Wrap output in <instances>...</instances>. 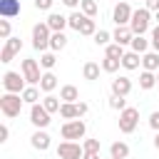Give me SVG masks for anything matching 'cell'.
Returning a JSON list of instances; mask_svg holds the SVG:
<instances>
[{
  "instance_id": "cell-1",
  "label": "cell",
  "mask_w": 159,
  "mask_h": 159,
  "mask_svg": "<svg viewBox=\"0 0 159 159\" xmlns=\"http://www.w3.org/2000/svg\"><path fill=\"white\" fill-rule=\"evenodd\" d=\"M22 94H12V92H5L2 97H0V109H2V114L5 117H17L20 114V109H22Z\"/></svg>"
},
{
  "instance_id": "cell-2",
  "label": "cell",
  "mask_w": 159,
  "mask_h": 159,
  "mask_svg": "<svg viewBox=\"0 0 159 159\" xmlns=\"http://www.w3.org/2000/svg\"><path fill=\"white\" fill-rule=\"evenodd\" d=\"M50 37H52V30L47 27V22H37L32 27V47L37 52H45L50 47Z\"/></svg>"
},
{
  "instance_id": "cell-3",
  "label": "cell",
  "mask_w": 159,
  "mask_h": 159,
  "mask_svg": "<svg viewBox=\"0 0 159 159\" xmlns=\"http://www.w3.org/2000/svg\"><path fill=\"white\" fill-rule=\"evenodd\" d=\"M84 132H87V124H84L82 119H70V122H65V124H62V129H60V134H62V139H65V142L82 139V137H84Z\"/></svg>"
},
{
  "instance_id": "cell-4",
  "label": "cell",
  "mask_w": 159,
  "mask_h": 159,
  "mask_svg": "<svg viewBox=\"0 0 159 159\" xmlns=\"http://www.w3.org/2000/svg\"><path fill=\"white\" fill-rule=\"evenodd\" d=\"M137 122H139V109L137 107H127V109L119 112V132L132 134L137 129Z\"/></svg>"
},
{
  "instance_id": "cell-5",
  "label": "cell",
  "mask_w": 159,
  "mask_h": 159,
  "mask_svg": "<svg viewBox=\"0 0 159 159\" xmlns=\"http://www.w3.org/2000/svg\"><path fill=\"white\" fill-rule=\"evenodd\" d=\"M25 77L20 75V72H5L2 75V87H5V92H12V94H22L25 92Z\"/></svg>"
},
{
  "instance_id": "cell-6",
  "label": "cell",
  "mask_w": 159,
  "mask_h": 159,
  "mask_svg": "<svg viewBox=\"0 0 159 159\" xmlns=\"http://www.w3.org/2000/svg\"><path fill=\"white\" fill-rule=\"evenodd\" d=\"M147 27H149V10H147V7L134 10L132 22H129V30H132L134 35H144V32H147Z\"/></svg>"
},
{
  "instance_id": "cell-7",
  "label": "cell",
  "mask_w": 159,
  "mask_h": 159,
  "mask_svg": "<svg viewBox=\"0 0 159 159\" xmlns=\"http://www.w3.org/2000/svg\"><path fill=\"white\" fill-rule=\"evenodd\" d=\"M132 15H134V10H132L127 2H117V5H114V12H112V20L117 22V27H129Z\"/></svg>"
},
{
  "instance_id": "cell-8",
  "label": "cell",
  "mask_w": 159,
  "mask_h": 159,
  "mask_svg": "<svg viewBox=\"0 0 159 159\" xmlns=\"http://www.w3.org/2000/svg\"><path fill=\"white\" fill-rule=\"evenodd\" d=\"M57 157L60 159H82L84 157V147H80L77 142H62L57 147Z\"/></svg>"
},
{
  "instance_id": "cell-9",
  "label": "cell",
  "mask_w": 159,
  "mask_h": 159,
  "mask_svg": "<svg viewBox=\"0 0 159 159\" xmlns=\"http://www.w3.org/2000/svg\"><path fill=\"white\" fill-rule=\"evenodd\" d=\"M22 77L35 87V84H40V80H42V75H40V65H37V60H22Z\"/></svg>"
},
{
  "instance_id": "cell-10",
  "label": "cell",
  "mask_w": 159,
  "mask_h": 159,
  "mask_svg": "<svg viewBox=\"0 0 159 159\" xmlns=\"http://www.w3.org/2000/svg\"><path fill=\"white\" fill-rule=\"evenodd\" d=\"M30 122H32L37 129H45L52 119H50V112H47L42 104H32V107H30Z\"/></svg>"
},
{
  "instance_id": "cell-11",
  "label": "cell",
  "mask_w": 159,
  "mask_h": 159,
  "mask_svg": "<svg viewBox=\"0 0 159 159\" xmlns=\"http://www.w3.org/2000/svg\"><path fill=\"white\" fill-rule=\"evenodd\" d=\"M20 50H22V40H20V37H10V40H5V47H2V52H0V62L7 65Z\"/></svg>"
},
{
  "instance_id": "cell-12",
  "label": "cell",
  "mask_w": 159,
  "mask_h": 159,
  "mask_svg": "<svg viewBox=\"0 0 159 159\" xmlns=\"http://www.w3.org/2000/svg\"><path fill=\"white\" fill-rule=\"evenodd\" d=\"M129 92H132V80H129V77H117V80H112V94L127 97Z\"/></svg>"
},
{
  "instance_id": "cell-13",
  "label": "cell",
  "mask_w": 159,
  "mask_h": 159,
  "mask_svg": "<svg viewBox=\"0 0 159 159\" xmlns=\"http://www.w3.org/2000/svg\"><path fill=\"white\" fill-rule=\"evenodd\" d=\"M45 22H47V27H50L52 32H62L65 27H70V25H67V17H65V15H60V12H50Z\"/></svg>"
},
{
  "instance_id": "cell-14",
  "label": "cell",
  "mask_w": 159,
  "mask_h": 159,
  "mask_svg": "<svg viewBox=\"0 0 159 159\" xmlns=\"http://www.w3.org/2000/svg\"><path fill=\"white\" fill-rule=\"evenodd\" d=\"M0 15L5 20L20 15V0H0Z\"/></svg>"
},
{
  "instance_id": "cell-15",
  "label": "cell",
  "mask_w": 159,
  "mask_h": 159,
  "mask_svg": "<svg viewBox=\"0 0 159 159\" xmlns=\"http://www.w3.org/2000/svg\"><path fill=\"white\" fill-rule=\"evenodd\" d=\"M112 40L117 42V45H132V40H134V32L129 30V27H117L114 30V35H112Z\"/></svg>"
},
{
  "instance_id": "cell-16",
  "label": "cell",
  "mask_w": 159,
  "mask_h": 159,
  "mask_svg": "<svg viewBox=\"0 0 159 159\" xmlns=\"http://www.w3.org/2000/svg\"><path fill=\"white\" fill-rule=\"evenodd\" d=\"M30 144L35 147V149H40V152H45V149H50V134L47 132H35L32 137H30Z\"/></svg>"
},
{
  "instance_id": "cell-17",
  "label": "cell",
  "mask_w": 159,
  "mask_h": 159,
  "mask_svg": "<svg viewBox=\"0 0 159 159\" xmlns=\"http://www.w3.org/2000/svg\"><path fill=\"white\" fill-rule=\"evenodd\" d=\"M142 67L147 72H159V52H144L142 55Z\"/></svg>"
},
{
  "instance_id": "cell-18",
  "label": "cell",
  "mask_w": 159,
  "mask_h": 159,
  "mask_svg": "<svg viewBox=\"0 0 159 159\" xmlns=\"http://www.w3.org/2000/svg\"><path fill=\"white\" fill-rule=\"evenodd\" d=\"M60 99H62V102H70V104L80 102V92H77V87H75V84H65V87L60 89Z\"/></svg>"
},
{
  "instance_id": "cell-19",
  "label": "cell",
  "mask_w": 159,
  "mask_h": 159,
  "mask_svg": "<svg viewBox=\"0 0 159 159\" xmlns=\"http://www.w3.org/2000/svg\"><path fill=\"white\" fill-rule=\"evenodd\" d=\"M142 65V57H139V52H124V57H122V67L124 70H137Z\"/></svg>"
},
{
  "instance_id": "cell-20",
  "label": "cell",
  "mask_w": 159,
  "mask_h": 159,
  "mask_svg": "<svg viewBox=\"0 0 159 159\" xmlns=\"http://www.w3.org/2000/svg\"><path fill=\"white\" fill-rule=\"evenodd\" d=\"M40 104H42V107H45V109L52 114V112H60V107H62V99H60V97H52V94H45Z\"/></svg>"
},
{
  "instance_id": "cell-21",
  "label": "cell",
  "mask_w": 159,
  "mask_h": 159,
  "mask_svg": "<svg viewBox=\"0 0 159 159\" xmlns=\"http://www.w3.org/2000/svg\"><path fill=\"white\" fill-rule=\"evenodd\" d=\"M55 87H57V77H55L52 72H45V75H42V80H40V89L50 94Z\"/></svg>"
},
{
  "instance_id": "cell-22",
  "label": "cell",
  "mask_w": 159,
  "mask_h": 159,
  "mask_svg": "<svg viewBox=\"0 0 159 159\" xmlns=\"http://www.w3.org/2000/svg\"><path fill=\"white\" fill-rule=\"evenodd\" d=\"M109 154L117 157V159H127V157H129V147H127L124 142H114V144L109 147Z\"/></svg>"
},
{
  "instance_id": "cell-23",
  "label": "cell",
  "mask_w": 159,
  "mask_h": 159,
  "mask_svg": "<svg viewBox=\"0 0 159 159\" xmlns=\"http://www.w3.org/2000/svg\"><path fill=\"white\" fill-rule=\"evenodd\" d=\"M154 84H157V75H154V72H147V70H144V72L139 75V87H142V89H152Z\"/></svg>"
},
{
  "instance_id": "cell-24",
  "label": "cell",
  "mask_w": 159,
  "mask_h": 159,
  "mask_svg": "<svg viewBox=\"0 0 159 159\" xmlns=\"http://www.w3.org/2000/svg\"><path fill=\"white\" fill-rule=\"evenodd\" d=\"M82 75H84V80H97L99 77V65L97 62H84Z\"/></svg>"
},
{
  "instance_id": "cell-25",
  "label": "cell",
  "mask_w": 159,
  "mask_h": 159,
  "mask_svg": "<svg viewBox=\"0 0 159 159\" xmlns=\"http://www.w3.org/2000/svg\"><path fill=\"white\" fill-rule=\"evenodd\" d=\"M84 20H87V15H84V12H72V15L67 17V25H70L72 30H77V32H80V27H82V22H84Z\"/></svg>"
},
{
  "instance_id": "cell-26",
  "label": "cell",
  "mask_w": 159,
  "mask_h": 159,
  "mask_svg": "<svg viewBox=\"0 0 159 159\" xmlns=\"http://www.w3.org/2000/svg\"><path fill=\"white\" fill-rule=\"evenodd\" d=\"M67 45V37H65V32H52V37H50V47L57 52V50H62Z\"/></svg>"
},
{
  "instance_id": "cell-27",
  "label": "cell",
  "mask_w": 159,
  "mask_h": 159,
  "mask_svg": "<svg viewBox=\"0 0 159 159\" xmlns=\"http://www.w3.org/2000/svg\"><path fill=\"white\" fill-rule=\"evenodd\" d=\"M22 99H25L30 107H32V104H37V99H40V89H37V87H25Z\"/></svg>"
},
{
  "instance_id": "cell-28",
  "label": "cell",
  "mask_w": 159,
  "mask_h": 159,
  "mask_svg": "<svg viewBox=\"0 0 159 159\" xmlns=\"http://www.w3.org/2000/svg\"><path fill=\"white\" fill-rule=\"evenodd\" d=\"M60 117H62V119H67V122H70V119H75V117H77V107H75V104H70V102H62V107H60Z\"/></svg>"
},
{
  "instance_id": "cell-29",
  "label": "cell",
  "mask_w": 159,
  "mask_h": 159,
  "mask_svg": "<svg viewBox=\"0 0 159 159\" xmlns=\"http://www.w3.org/2000/svg\"><path fill=\"white\" fill-rule=\"evenodd\" d=\"M147 47H149V40H144V35H134V40H132V50L134 52H147Z\"/></svg>"
},
{
  "instance_id": "cell-30",
  "label": "cell",
  "mask_w": 159,
  "mask_h": 159,
  "mask_svg": "<svg viewBox=\"0 0 159 159\" xmlns=\"http://www.w3.org/2000/svg\"><path fill=\"white\" fill-rule=\"evenodd\" d=\"M104 57L122 60V57H124V47H122V45H117V42H112V45H107V52H104Z\"/></svg>"
},
{
  "instance_id": "cell-31",
  "label": "cell",
  "mask_w": 159,
  "mask_h": 159,
  "mask_svg": "<svg viewBox=\"0 0 159 159\" xmlns=\"http://www.w3.org/2000/svg\"><path fill=\"white\" fill-rule=\"evenodd\" d=\"M119 65H122V60H114V57H104L102 60V70L104 72H117Z\"/></svg>"
},
{
  "instance_id": "cell-32",
  "label": "cell",
  "mask_w": 159,
  "mask_h": 159,
  "mask_svg": "<svg viewBox=\"0 0 159 159\" xmlns=\"http://www.w3.org/2000/svg\"><path fill=\"white\" fill-rule=\"evenodd\" d=\"M80 7H82V12H84L87 17H94V15H97V2H94V0H82Z\"/></svg>"
},
{
  "instance_id": "cell-33",
  "label": "cell",
  "mask_w": 159,
  "mask_h": 159,
  "mask_svg": "<svg viewBox=\"0 0 159 159\" xmlns=\"http://www.w3.org/2000/svg\"><path fill=\"white\" fill-rule=\"evenodd\" d=\"M94 32H97V25H94L92 17H87V20L82 22V27H80V35H94Z\"/></svg>"
},
{
  "instance_id": "cell-34",
  "label": "cell",
  "mask_w": 159,
  "mask_h": 159,
  "mask_svg": "<svg viewBox=\"0 0 159 159\" xmlns=\"http://www.w3.org/2000/svg\"><path fill=\"white\" fill-rule=\"evenodd\" d=\"M55 62H57V57H55L52 52H42V57H40V65H42L45 70H52V67H55Z\"/></svg>"
},
{
  "instance_id": "cell-35",
  "label": "cell",
  "mask_w": 159,
  "mask_h": 159,
  "mask_svg": "<svg viewBox=\"0 0 159 159\" xmlns=\"http://www.w3.org/2000/svg\"><path fill=\"white\" fill-rule=\"evenodd\" d=\"M109 40H112V35H109L107 30H97V32H94V42H97V45H109Z\"/></svg>"
},
{
  "instance_id": "cell-36",
  "label": "cell",
  "mask_w": 159,
  "mask_h": 159,
  "mask_svg": "<svg viewBox=\"0 0 159 159\" xmlns=\"http://www.w3.org/2000/svg\"><path fill=\"white\" fill-rule=\"evenodd\" d=\"M109 107L122 112V109H127V102H124V97H117V94H112V97H109Z\"/></svg>"
},
{
  "instance_id": "cell-37",
  "label": "cell",
  "mask_w": 159,
  "mask_h": 159,
  "mask_svg": "<svg viewBox=\"0 0 159 159\" xmlns=\"http://www.w3.org/2000/svg\"><path fill=\"white\" fill-rule=\"evenodd\" d=\"M0 37L10 40V20H0Z\"/></svg>"
},
{
  "instance_id": "cell-38",
  "label": "cell",
  "mask_w": 159,
  "mask_h": 159,
  "mask_svg": "<svg viewBox=\"0 0 159 159\" xmlns=\"http://www.w3.org/2000/svg\"><path fill=\"white\" fill-rule=\"evenodd\" d=\"M84 152H99V139H84Z\"/></svg>"
},
{
  "instance_id": "cell-39",
  "label": "cell",
  "mask_w": 159,
  "mask_h": 159,
  "mask_svg": "<svg viewBox=\"0 0 159 159\" xmlns=\"http://www.w3.org/2000/svg\"><path fill=\"white\" fill-rule=\"evenodd\" d=\"M152 47H154V52H159V25L152 30Z\"/></svg>"
},
{
  "instance_id": "cell-40",
  "label": "cell",
  "mask_w": 159,
  "mask_h": 159,
  "mask_svg": "<svg viewBox=\"0 0 159 159\" xmlns=\"http://www.w3.org/2000/svg\"><path fill=\"white\" fill-rule=\"evenodd\" d=\"M52 2H55V0H35V7H37V10H50Z\"/></svg>"
},
{
  "instance_id": "cell-41",
  "label": "cell",
  "mask_w": 159,
  "mask_h": 159,
  "mask_svg": "<svg viewBox=\"0 0 159 159\" xmlns=\"http://www.w3.org/2000/svg\"><path fill=\"white\" fill-rule=\"evenodd\" d=\"M149 127H152L154 132H159V112H152V117H149Z\"/></svg>"
},
{
  "instance_id": "cell-42",
  "label": "cell",
  "mask_w": 159,
  "mask_h": 159,
  "mask_svg": "<svg viewBox=\"0 0 159 159\" xmlns=\"http://www.w3.org/2000/svg\"><path fill=\"white\" fill-rule=\"evenodd\" d=\"M75 107H77V117H82V114H87V109H89V107H87L84 102H75Z\"/></svg>"
},
{
  "instance_id": "cell-43",
  "label": "cell",
  "mask_w": 159,
  "mask_h": 159,
  "mask_svg": "<svg viewBox=\"0 0 159 159\" xmlns=\"http://www.w3.org/2000/svg\"><path fill=\"white\" fill-rule=\"evenodd\" d=\"M7 137H10V129H7V124H2L0 127V142H7Z\"/></svg>"
},
{
  "instance_id": "cell-44",
  "label": "cell",
  "mask_w": 159,
  "mask_h": 159,
  "mask_svg": "<svg viewBox=\"0 0 159 159\" xmlns=\"http://www.w3.org/2000/svg\"><path fill=\"white\" fill-rule=\"evenodd\" d=\"M147 10H149V12H152V10L157 12V10H159V0H147Z\"/></svg>"
},
{
  "instance_id": "cell-45",
  "label": "cell",
  "mask_w": 159,
  "mask_h": 159,
  "mask_svg": "<svg viewBox=\"0 0 159 159\" xmlns=\"http://www.w3.org/2000/svg\"><path fill=\"white\" fill-rule=\"evenodd\" d=\"M62 5H67V7H77V5H82V0H62Z\"/></svg>"
},
{
  "instance_id": "cell-46",
  "label": "cell",
  "mask_w": 159,
  "mask_h": 159,
  "mask_svg": "<svg viewBox=\"0 0 159 159\" xmlns=\"http://www.w3.org/2000/svg\"><path fill=\"white\" fill-rule=\"evenodd\" d=\"M82 159H99V152H84Z\"/></svg>"
},
{
  "instance_id": "cell-47",
  "label": "cell",
  "mask_w": 159,
  "mask_h": 159,
  "mask_svg": "<svg viewBox=\"0 0 159 159\" xmlns=\"http://www.w3.org/2000/svg\"><path fill=\"white\" fill-rule=\"evenodd\" d=\"M154 147L159 149V132H157V139H154Z\"/></svg>"
},
{
  "instance_id": "cell-48",
  "label": "cell",
  "mask_w": 159,
  "mask_h": 159,
  "mask_svg": "<svg viewBox=\"0 0 159 159\" xmlns=\"http://www.w3.org/2000/svg\"><path fill=\"white\" fill-rule=\"evenodd\" d=\"M157 25H159V10H157Z\"/></svg>"
},
{
  "instance_id": "cell-49",
  "label": "cell",
  "mask_w": 159,
  "mask_h": 159,
  "mask_svg": "<svg viewBox=\"0 0 159 159\" xmlns=\"http://www.w3.org/2000/svg\"><path fill=\"white\" fill-rule=\"evenodd\" d=\"M157 84H159V72H157Z\"/></svg>"
},
{
  "instance_id": "cell-50",
  "label": "cell",
  "mask_w": 159,
  "mask_h": 159,
  "mask_svg": "<svg viewBox=\"0 0 159 159\" xmlns=\"http://www.w3.org/2000/svg\"><path fill=\"white\" fill-rule=\"evenodd\" d=\"M114 2H124V0H114Z\"/></svg>"
},
{
  "instance_id": "cell-51",
  "label": "cell",
  "mask_w": 159,
  "mask_h": 159,
  "mask_svg": "<svg viewBox=\"0 0 159 159\" xmlns=\"http://www.w3.org/2000/svg\"><path fill=\"white\" fill-rule=\"evenodd\" d=\"M109 159H117V157H109Z\"/></svg>"
}]
</instances>
